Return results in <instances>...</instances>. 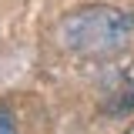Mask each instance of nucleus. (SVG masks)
<instances>
[{
    "label": "nucleus",
    "instance_id": "3",
    "mask_svg": "<svg viewBox=\"0 0 134 134\" xmlns=\"http://www.w3.org/2000/svg\"><path fill=\"white\" fill-rule=\"evenodd\" d=\"M0 134H17V127H14V117L7 114L3 107H0Z\"/></svg>",
    "mask_w": 134,
    "mask_h": 134
},
{
    "label": "nucleus",
    "instance_id": "2",
    "mask_svg": "<svg viewBox=\"0 0 134 134\" xmlns=\"http://www.w3.org/2000/svg\"><path fill=\"white\" fill-rule=\"evenodd\" d=\"M134 107V64L121 70L117 77V87L107 94V111L117 114V111H131Z\"/></svg>",
    "mask_w": 134,
    "mask_h": 134
},
{
    "label": "nucleus",
    "instance_id": "1",
    "mask_svg": "<svg viewBox=\"0 0 134 134\" xmlns=\"http://www.w3.org/2000/svg\"><path fill=\"white\" fill-rule=\"evenodd\" d=\"M134 17L117 7H84L60 24V40L81 57H114L127 47Z\"/></svg>",
    "mask_w": 134,
    "mask_h": 134
},
{
    "label": "nucleus",
    "instance_id": "4",
    "mask_svg": "<svg viewBox=\"0 0 134 134\" xmlns=\"http://www.w3.org/2000/svg\"><path fill=\"white\" fill-rule=\"evenodd\" d=\"M124 134H134V121H131V127H127V131H124Z\"/></svg>",
    "mask_w": 134,
    "mask_h": 134
}]
</instances>
